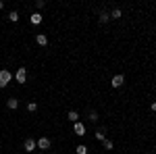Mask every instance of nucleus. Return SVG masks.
Here are the masks:
<instances>
[{"label": "nucleus", "mask_w": 156, "mask_h": 154, "mask_svg": "<svg viewBox=\"0 0 156 154\" xmlns=\"http://www.w3.org/2000/svg\"><path fill=\"white\" fill-rule=\"evenodd\" d=\"M36 148H37V142L34 140V138H27V140L23 142V150L25 152H34Z\"/></svg>", "instance_id": "7ed1b4c3"}, {"label": "nucleus", "mask_w": 156, "mask_h": 154, "mask_svg": "<svg viewBox=\"0 0 156 154\" xmlns=\"http://www.w3.org/2000/svg\"><path fill=\"white\" fill-rule=\"evenodd\" d=\"M15 79H17V83H25L27 81V69L25 67H19L17 73H15Z\"/></svg>", "instance_id": "f03ea898"}, {"label": "nucleus", "mask_w": 156, "mask_h": 154, "mask_svg": "<svg viewBox=\"0 0 156 154\" xmlns=\"http://www.w3.org/2000/svg\"><path fill=\"white\" fill-rule=\"evenodd\" d=\"M123 83H125V77H123L121 73H119V75H115V77L110 79V85H112V88H121Z\"/></svg>", "instance_id": "39448f33"}, {"label": "nucleus", "mask_w": 156, "mask_h": 154, "mask_svg": "<svg viewBox=\"0 0 156 154\" xmlns=\"http://www.w3.org/2000/svg\"><path fill=\"white\" fill-rule=\"evenodd\" d=\"M11 79H12V73L9 69H2L0 71V88H6L11 83Z\"/></svg>", "instance_id": "f257e3e1"}, {"label": "nucleus", "mask_w": 156, "mask_h": 154, "mask_svg": "<svg viewBox=\"0 0 156 154\" xmlns=\"http://www.w3.org/2000/svg\"><path fill=\"white\" fill-rule=\"evenodd\" d=\"M75 154H87V146H83V144H79V146L75 148Z\"/></svg>", "instance_id": "4468645a"}, {"label": "nucleus", "mask_w": 156, "mask_h": 154, "mask_svg": "<svg viewBox=\"0 0 156 154\" xmlns=\"http://www.w3.org/2000/svg\"><path fill=\"white\" fill-rule=\"evenodd\" d=\"M67 119H69L71 123H77V121H79V113H77V110H69V113H67Z\"/></svg>", "instance_id": "9d476101"}, {"label": "nucleus", "mask_w": 156, "mask_h": 154, "mask_svg": "<svg viewBox=\"0 0 156 154\" xmlns=\"http://www.w3.org/2000/svg\"><path fill=\"white\" fill-rule=\"evenodd\" d=\"M44 6H46L44 0H36V9H44Z\"/></svg>", "instance_id": "6ab92c4d"}, {"label": "nucleus", "mask_w": 156, "mask_h": 154, "mask_svg": "<svg viewBox=\"0 0 156 154\" xmlns=\"http://www.w3.org/2000/svg\"><path fill=\"white\" fill-rule=\"evenodd\" d=\"M104 148H106V150H112V148H115V144H112V140H104Z\"/></svg>", "instance_id": "dca6fc26"}, {"label": "nucleus", "mask_w": 156, "mask_h": 154, "mask_svg": "<svg viewBox=\"0 0 156 154\" xmlns=\"http://www.w3.org/2000/svg\"><path fill=\"white\" fill-rule=\"evenodd\" d=\"M150 108H152V110L156 113V102H152V104H150Z\"/></svg>", "instance_id": "aec40b11"}, {"label": "nucleus", "mask_w": 156, "mask_h": 154, "mask_svg": "<svg viewBox=\"0 0 156 154\" xmlns=\"http://www.w3.org/2000/svg\"><path fill=\"white\" fill-rule=\"evenodd\" d=\"M73 131H75V135H85V125L81 121H77V123H73Z\"/></svg>", "instance_id": "20e7f679"}, {"label": "nucleus", "mask_w": 156, "mask_h": 154, "mask_svg": "<svg viewBox=\"0 0 156 154\" xmlns=\"http://www.w3.org/2000/svg\"><path fill=\"white\" fill-rule=\"evenodd\" d=\"M37 148H40V150H48L50 148V138H40V140H37Z\"/></svg>", "instance_id": "0eeeda50"}, {"label": "nucleus", "mask_w": 156, "mask_h": 154, "mask_svg": "<svg viewBox=\"0 0 156 154\" xmlns=\"http://www.w3.org/2000/svg\"><path fill=\"white\" fill-rule=\"evenodd\" d=\"M27 110H29V113H36V110H37V104H36V102H29V104H27Z\"/></svg>", "instance_id": "f3484780"}, {"label": "nucleus", "mask_w": 156, "mask_h": 154, "mask_svg": "<svg viewBox=\"0 0 156 154\" xmlns=\"http://www.w3.org/2000/svg\"><path fill=\"white\" fill-rule=\"evenodd\" d=\"M121 9H115V11H110V19H121Z\"/></svg>", "instance_id": "2eb2a0df"}, {"label": "nucleus", "mask_w": 156, "mask_h": 154, "mask_svg": "<svg viewBox=\"0 0 156 154\" xmlns=\"http://www.w3.org/2000/svg\"><path fill=\"white\" fill-rule=\"evenodd\" d=\"M98 19H100V23H108V21H110V13L102 11V13H100V17H98Z\"/></svg>", "instance_id": "f8f14e48"}, {"label": "nucleus", "mask_w": 156, "mask_h": 154, "mask_svg": "<svg viewBox=\"0 0 156 154\" xmlns=\"http://www.w3.org/2000/svg\"><path fill=\"white\" fill-rule=\"evenodd\" d=\"M29 21H31V25H40L42 23V15H40V13H31Z\"/></svg>", "instance_id": "6e6552de"}, {"label": "nucleus", "mask_w": 156, "mask_h": 154, "mask_svg": "<svg viewBox=\"0 0 156 154\" xmlns=\"http://www.w3.org/2000/svg\"><path fill=\"white\" fill-rule=\"evenodd\" d=\"M36 42L40 44V46H46V44H48V36H44V34H37V36H36Z\"/></svg>", "instance_id": "9b49d317"}, {"label": "nucleus", "mask_w": 156, "mask_h": 154, "mask_svg": "<svg viewBox=\"0 0 156 154\" xmlns=\"http://www.w3.org/2000/svg\"><path fill=\"white\" fill-rule=\"evenodd\" d=\"M6 106L11 108V110H17V108H19V100H17V98H9V100H6Z\"/></svg>", "instance_id": "1a4fd4ad"}, {"label": "nucleus", "mask_w": 156, "mask_h": 154, "mask_svg": "<svg viewBox=\"0 0 156 154\" xmlns=\"http://www.w3.org/2000/svg\"><path fill=\"white\" fill-rule=\"evenodd\" d=\"M2 9H4V2H2V0H0V11H2Z\"/></svg>", "instance_id": "412c9836"}, {"label": "nucleus", "mask_w": 156, "mask_h": 154, "mask_svg": "<svg viewBox=\"0 0 156 154\" xmlns=\"http://www.w3.org/2000/svg\"><path fill=\"white\" fill-rule=\"evenodd\" d=\"M90 121H92V123H96V121H98V113H96V110L90 113Z\"/></svg>", "instance_id": "a211bd4d"}, {"label": "nucleus", "mask_w": 156, "mask_h": 154, "mask_svg": "<svg viewBox=\"0 0 156 154\" xmlns=\"http://www.w3.org/2000/svg\"><path fill=\"white\" fill-rule=\"evenodd\" d=\"M94 135H96L98 142H104V140H106V127H98Z\"/></svg>", "instance_id": "423d86ee"}, {"label": "nucleus", "mask_w": 156, "mask_h": 154, "mask_svg": "<svg viewBox=\"0 0 156 154\" xmlns=\"http://www.w3.org/2000/svg\"><path fill=\"white\" fill-rule=\"evenodd\" d=\"M40 154H44V152H40Z\"/></svg>", "instance_id": "4be33fe9"}, {"label": "nucleus", "mask_w": 156, "mask_h": 154, "mask_svg": "<svg viewBox=\"0 0 156 154\" xmlns=\"http://www.w3.org/2000/svg\"><path fill=\"white\" fill-rule=\"evenodd\" d=\"M9 21H12V23H19V13H17V11H11V13H9Z\"/></svg>", "instance_id": "ddd939ff"}]
</instances>
